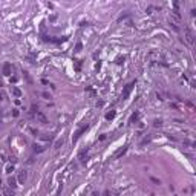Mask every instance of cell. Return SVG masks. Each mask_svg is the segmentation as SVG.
<instances>
[{"mask_svg":"<svg viewBox=\"0 0 196 196\" xmlns=\"http://www.w3.org/2000/svg\"><path fill=\"white\" fill-rule=\"evenodd\" d=\"M138 118H140V112H136V114H133L130 116V122L133 124V121H138Z\"/></svg>","mask_w":196,"mask_h":196,"instance_id":"obj_13","label":"cell"},{"mask_svg":"<svg viewBox=\"0 0 196 196\" xmlns=\"http://www.w3.org/2000/svg\"><path fill=\"white\" fill-rule=\"evenodd\" d=\"M14 170H16V161H11V163L6 164V167H5V171H6V173L11 176V173H12Z\"/></svg>","mask_w":196,"mask_h":196,"instance_id":"obj_5","label":"cell"},{"mask_svg":"<svg viewBox=\"0 0 196 196\" xmlns=\"http://www.w3.org/2000/svg\"><path fill=\"white\" fill-rule=\"evenodd\" d=\"M42 97L45 98V100H51V98H52V97H51V94H48V92H43Z\"/></svg>","mask_w":196,"mask_h":196,"instance_id":"obj_14","label":"cell"},{"mask_svg":"<svg viewBox=\"0 0 196 196\" xmlns=\"http://www.w3.org/2000/svg\"><path fill=\"white\" fill-rule=\"evenodd\" d=\"M3 75L5 77H11L12 74H14V66L11 65V63H5V66H3Z\"/></svg>","mask_w":196,"mask_h":196,"instance_id":"obj_2","label":"cell"},{"mask_svg":"<svg viewBox=\"0 0 196 196\" xmlns=\"http://www.w3.org/2000/svg\"><path fill=\"white\" fill-rule=\"evenodd\" d=\"M86 130H87V126H83V127H81V129H80V130H78V132H77V133H75V136H74V140H77V138H78V136H80V135L83 133V132H86Z\"/></svg>","mask_w":196,"mask_h":196,"instance_id":"obj_12","label":"cell"},{"mask_svg":"<svg viewBox=\"0 0 196 196\" xmlns=\"http://www.w3.org/2000/svg\"><path fill=\"white\" fill-rule=\"evenodd\" d=\"M11 116H14V118H18V116H20V109H18V107H14L12 112H11Z\"/></svg>","mask_w":196,"mask_h":196,"instance_id":"obj_10","label":"cell"},{"mask_svg":"<svg viewBox=\"0 0 196 196\" xmlns=\"http://www.w3.org/2000/svg\"><path fill=\"white\" fill-rule=\"evenodd\" d=\"M11 94H12V98H22L23 97V92L18 89L17 86H12L11 87Z\"/></svg>","mask_w":196,"mask_h":196,"instance_id":"obj_3","label":"cell"},{"mask_svg":"<svg viewBox=\"0 0 196 196\" xmlns=\"http://www.w3.org/2000/svg\"><path fill=\"white\" fill-rule=\"evenodd\" d=\"M185 38H187V42L190 43V45H193V32L192 31H189V29H185Z\"/></svg>","mask_w":196,"mask_h":196,"instance_id":"obj_8","label":"cell"},{"mask_svg":"<svg viewBox=\"0 0 196 196\" xmlns=\"http://www.w3.org/2000/svg\"><path fill=\"white\" fill-rule=\"evenodd\" d=\"M8 187L11 190H16L17 189V179L14 178V176H9L8 178Z\"/></svg>","mask_w":196,"mask_h":196,"instance_id":"obj_6","label":"cell"},{"mask_svg":"<svg viewBox=\"0 0 196 196\" xmlns=\"http://www.w3.org/2000/svg\"><path fill=\"white\" fill-rule=\"evenodd\" d=\"M12 101H14V104H16L17 107L23 106V100H22V98H12Z\"/></svg>","mask_w":196,"mask_h":196,"instance_id":"obj_11","label":"cell"},{"mask_svg":"<svg viewBox=\"0 0 196 196\" xmlns=\"http://www.w3.org/2000/svg\"><path fill=\"white\" fill-rule=\"evenodd\" d=\"M0 167H2V164H0Z\"/></svg>","mask_w":196,"mask_h":196,"instance_id":"obj_16","label":"cell"},{"mask_svg":"<svg viewBox=\"0 0 196 196\" xmlns=\"http://www.w3.org/2000/svg\"><path fill=\"white\" fill-rule=\"evenodd\" d=\"M133 86H135V83H129V84L126 86V89H124V92H122V98H127V97H129V94H130V91L133 89Z\"/></svg>","mask_w":196,"mask_h":196,"instance_id":"obj_7","label":"cell"},{"mask_svg":"<svg viewBox=\"0 0 196 196\" xmlns=\"http://www.w3.org/2000/svg\"><path fill=\"white\" fill-rule=\"evenodd\" d=\"M40 141H37L35 144H34V152H37V153H42V152L46 150V147H49V138L48 136H38Z\"/></svg>","mask_w":196,"mask_h":196,"instance_id":"obj_1","label":"cell"},{"mask_svg":"<svg viewBox=\"0 0 196 196\" xmlns=\"http://www.w3.org/2000/svg\"><path fill=\"white\" fill-rule=\"evenodd\" d=\"M26 178H28V175H26V171H24V170L18 171V176H17L18 184H24V182H26Z\"/></svg>","mask_w":196,"mask_h":196,"instance_id":"obj_4","label":"cell"},{"mask_svg":"<svg viewBox=\"0 0 196 196\" xmlns=\"http://www.w3.org/2000/svg\"><path fill=\"white\" fill-rule=\"evenodd\" d=\"M8 101V95L5 91H0V104H5Z\"/></svg>","mask_w":196,"mask_h":196,"instance_id":"obj_9","label":"cell"},{"mask_svg":"<svg viewBox=\"0 0 196 196\" xmlns=\"http://www.w3.org/2000/svg\"><path fill=\"white\" fill-rule=\"evenodd\" d=\"M115 116V112H109V114L106 115V120H112Z\"/></svg>","mask_w":196,"mask_h":196,"instance_id":"obj_15","label":"cell"}]
</instances>
